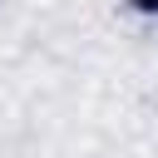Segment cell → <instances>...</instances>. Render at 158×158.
I'll use <instances>...</instances> for the list:
<instances>
[{
    "label": "cell",
    "mask_w": 158,
    "mask_h": 158,
    "mask_svg": "<svg viewBox=\"0 0 158 158\" xmlns=\"http://www.w3.org/2000/svg\"><path fill=\"white\" fill-rule=\"evenodd\" d=\"M133 15H143V20H158V0H123Z\"/></svg>",
    "instance_id": "6da1fadb"
}]
</instances>
